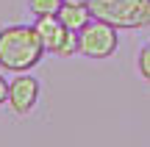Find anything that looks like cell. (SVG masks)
Instances as JSON below:
<instances>
[{
  "instance_id": "5b68a950",
  "label": "cell",
  "mask_w": 150,
  "mask_h": 147,
  "mask_svg": "<svg viewBox=\"0 0 150 147\" xmlns=\"http://www.w3.org/2000/svg\"><path fill=\"white\" fill-rule=\"evenodd\" d=\"M33 28H36V33L42 36V44L47 53H59L61 42L67 39V33H70V28H64V22L59 20V14H45V17H36L33 20Z\"/></svg>"
},
{
  "instance_id": "6da1fadb",
  "label": "cell",
  "mask_w": 150,
  "mask_h": 147,
  "mask_svg": "<svg viewBox=\"0 0 150 147\" xmlns=\"http://www.w3.org/2000/svg\"><path fill=\"white\" fill-rule=\"evenodd\" d=\"M42 36L33 25H3L0 28V67L6 72H31L45 58Z\"/></svg>"
},
{
  "instance_id": "8992f818",
  "label": "cell",
  "mask_w": 150,
  "mask_h": 147,
  "mask_svg": "<svg viewBox=\"0 0 150 147\" xmlns=\"http://www.w3.org/2000/svg\"><path fill=\"white\" fill-rule=\"evenodd\" d=\"M59 20L64 22V28H70V31L78 33L81 28L92 20V11H89V6H70V3H61Z\"/></svg>"
},
{
  "instance_id": "30bf717a",
  "label": "cell",
  "mask_w": 150,
  "mask_h": 147,
  "mask_svg": "<svg viewBox=\"0 0 150 147\" xmlns=\"http://www.w3.org/2000/svg\"><path fill=\"white\" fill-rule=\"evenodd\" d=\"M6 103H8V81L0 75V106H6Z\"/></svg>"
},
{
  "instance_id": "52a82bcc",
  "label": "cell",
  "mask_w": 150,
  "mask_h": 147,
  "mask_svg": "<svg viewBox=\"0 0 150 147\" xmlns=\"http://www.w3.org/2000/svg\"><path fill=\"white\" fill-rule=\"evenodd\" d=\"M61 0H28V11L33 17H45V14H59Z\"/></svg>"
},
{
  "instance_id": "7c38bea8",
  "label": "cell",
  "mask_w": 150,
  "mask_h": 147,
  "mask_svg": "<svg viewBox=\"0 0 150 147\" xmlns=\"http://www.w3.org/2000/svg\"><path fill=\"white\" fill-rule=\"evenodd\" d=\"M0 70H3V67H0Z\"/></svg>"
},
{
  "instance_id": "277c9868",
  "label": "cell",
  "mask_w": 150,
  "mask_h": 147,
  "mask_svg": "<svg viewBox=\"0 0 150 147\" xmlns=\"http://www.w3.org/2000/svg\"><path fill=\"white\" fill-rule=\"evenodd\" d=\"M42 94V83L31 75V72H14V78L8 81V108L17 117H28L39 103Z\"/></svg>"
},
{
  "instance_id": "3957f363",
  "label": "cell",
  "mask_w": 150,
  "mask_h": 147,
  "mask_svg": "<svg viewBox=\"0 0 150 147\" xmlns=\"http://www.w3.org/2000/svg\"><path fill=\"white\" fill-rule=\"evenodd\" d=\"M120 47V28L92 17L78 31V50L83 58H111Z\"/></svg>"
},
{
  "instance_id": "9c48e42d",
  "label": "cell",
  "mask_w": 150,
  "mask_h": 147,
  "mask_svg": "<svg viewBox=\"0 0 150 147\" xmlns=\"http://www.w3.org/2000/svg\"><path fill=\"white\" fill-rule=\"evenodd\" d=\"M136 70H139L142 81H147V83H150V42L139 50V56H136Z\"/></svg>"
},
{
  "instance_id": "ba28073f",
  "label": "cell",
  "mask_w": 150,
  "mask_h": 147,
  "mask_svg": "<svg viewBox=\"0 0 150 147\" xmlns=\"http://www.w3.org/2000/svg\"><path fill=\"white\" fill-rule=\"evenodd\" d=\"M78 53H81V50H78V33L70 31V33H67V39L61 42V47H59V53H56V56H59V58H70V56H78Z\"/></svg>"
},
{
  "instance_id": "7a4b0ae2",
  "label": "cell",
  "mask_w": 150,
  "mask_h": 147,
  "mask_svg": "<svg viewBox=\"0 0 150 147\" xmlns=\"http://www.w3.org/2000/svg\"><path fill=\"white\" fill-rule=\"evenodd\" d=\"M95 20H106L120 31L150 28V0H89Z\"/></svg>"
},
{
  "instance_id": "8fae6325",
  "label": "cell",
  "mask_w": 150,
  "mask_h": 147,
  "mask_svg": "<svg viewBox=\"0 0 150 147\" xmlns=\"http://www.w3.org/2000/svg\"><path fill=\"white\" fill-rule=\"evenodd\" d=\"M61 3H70V6H86L89 0H61Z\"/></svg>"
}]
</instances>
